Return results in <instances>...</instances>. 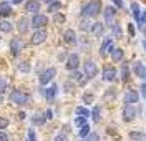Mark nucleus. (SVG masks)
<instances>
[{
	"label": "nucleus",
	"mask_w": 146,
	"mask_h": 141,
	"mask_svg": "<svg viewBox=\"0 0 146 141\" xmlns=\"http://www.w3.org/2000/svg\"><path fill=\"white\" fill-rule=\"evenodd\" d=\"M91 118H93V121L95 123L100 121V106H95V108H93V111H91Z\"/></svg>",
	"instance_id": "393cba45"
},
{
	"label": "nucleus",
	"mask_w": 146,
	"mask_h": 141,
	"mask_svg": "<svg viewBox=\"0 0 146 141\" xmlns=\"http://www.w3.org/2000/svg\"><path fill=\"white\" fill-rule=\"evenodd\" d=\"M131 13H133V17L136 19V22L139 20V15H141V9H139V3L138 2H133L131 3Z\"/></svg>",
	"instance_id": "412c9836"
},
{
	"label": "nucleus",
	"mask_w": 146,
	"mask_h": 141,
	"mask_svg": "<svg viewBox=\"0 0 146 141\" xmlns=\"http://www.w3.org/2000/svg\"><path fill=\"white\" fill-rule=\"evenodd\" d=\"M17 27H18V32H20V33H27L28 27H30V22H28L27 19H20Z\"/></svg>",
	"instance_id": "a211bd4d"
},
{
	"label": "nucleus",
	"mask_w": 146,
	"mask_h": 141,
	"mask_svg": "<svg viewBox=\"0 0 146 141\" xmlns=\"http://www.w3.org/2000/svg\"><path fill=\"white\" fill-rule=\"evenodd\" d=\"M42 2H48V3H52V0H42Z\"/></svg>",
	"instance_id": "3c124183"
},
{
	"label": "nucleus",
	"mask_w": 146,
	"mask_h": 141,
	"mask_svg": "<svg viewBox=\"0 0 146 141\" xmlns=\"http://www.w3.org/2000/svg\"><path fill=\"white\" fill-rule=\"evenodd\" d=\"M10 101L15 105H27L30 101V96L27 93H23V91H20V90H15V91H12L10 93Z\"/></svg>",
	"instance_id": "f03ea898"
},
{
	"label": "nucleus",
	"mask_w": 146,
	"mask_h": 141,
	"mask_svg": "<svg viewBox=\"0 0 146 141\" xmlns=\"http://www.w3.org/2000/svg\"><path fill=\"white\" fill-rule=\"evenodd\" d=\"M116 3V7H123V0H113Z\"/></svg>",
	"instance_id": "de8ad7c7"
},
{
	"label": "nucleus",
	"mask_w": 146,
	"mask_h": 141,
	"mask_svg": "<svg viewBox=\"0 0 146 141\" xmlns=\"http://www.w3.org/2000/svg\"><path fill=\"white\" fill-rule=\"evenodd\" d=\"M88 23H90V22H86V20H83V22H82V25H80V27H82L83 30H91V25H88Z\"/></svg>",
	"instance_id": "79ce46f5"
},
{
	"label": "nucleus",
	"mask_w": 146,
	"mask_h": 141,
	"mask_svg": "<svg viewBox=\"0 0 146 141\" xmlns=\"http://www.w3.org/2000/svg\"><path fill=\"white\" fill-rule=\"evenodd\" d=\"M76 115H80L83 118H86V116H90V111L86 110V108H83V106H78L76 108Z\"/></svg>",
	"instance_id": "c85d7f7f"
},
{
	"label": "nucleus",
	"mask_w": 146,
	"mask_h": 141,
	"mask_svg": "<svg viewBox=\"0 0 146 141\" xmlns=\"http://www.w3.org/2000/svg\"><path fill=\"white\" fill-rule=\"evenodd\" d=\"M53 141H66V136H65L63 133H60V134H56V136H55Z\"/></svg>",
	"instance_id": "37998d69"
},
{
	"label": "nucleus",
	"mask_w": 146,
	"mask_h": 141,
	"mask_svg": "<svg viewBox=\"0 0 146 141\" xmlns=\"http://www.w3.org/2000/svg\"><path fill=\"white\" fill-rule=\"evenodd\" d=\"M78 134H80V138H85V136H88V134H90V126H88V124L82 126V128H80V131H78Z\"/></svg>",
	"instance_id": "cd10ccee"
},
{
	"label": "nucleus",
	"mask_w": 146,
	"mask_h": 141,
	"mask_svg": "<svg viewBox=\"0 0 146 141\" xmlns=\"http://www.w3.org/2000/svg\"><path fill=\"white\" fill-rule=\"evenodd\" d=\"M5 9L10 10V3H9V2H0V10H2V12H5Z\"/></svg>",
	"instance_id": "a19ab883"
},
{
	"label": "nucleus",
	"mask_w": 146,
	"mask_h": 141,
	"mask_svg": "<svg viewBox=\"0 0 146 141\" xmlns=\"http://www.w3.org/2000/svg\"><path fill=\"white\" fill-rule=\"evenodd\" d=\"M48 37V33H46V30L43 28H40V30H35L33 32V35H32V43L33 45H40V43H43Z\"/></svg>",
	"instance_id": "39448f33"
},
{
	"label": "nucleus",
	"mask_w": 146,
	"mask_h": 141,
	"mask_svg": "<svg viewBox=\"0 0 146 141\" xmlns=\"http://www.w3.org/2000/svg\"><path fill=\"white\" fill-rule=\"evenodd\" d=\"M18 70L23 71V73H28V71H30V65H28L27 62H22V63L18 65Z\"/></svg>",
	"instance_id": "7c9ffc66"
},
{
	"label": "nucleus",
	"mask_w": 146,
	"mask_h": 141,
	"mask_svg": "<svg viewBox=\"0 0 146 141\" xmlns=\"http://www.w3.org/2000/svg\"><path fill=\"white\" fill-rule=\"evenodd\" d=\"M56 90H58V88H56V85H52L50 88H46L45 91H43L45 96H46V100H53L55 95H56Z\"/></svg>",
	"instance_id": "aec40b11"
},
{
	"label": "nucleus",
	"mask_w": 146,
	"mask_h": 141,
	"mask_svg": "<svg viewBox=\"0 0 146 141\" xmlns=\"http://www.w3.org/2000/svg\"><path fill=\"white\" fill-rule=\"evenodd\" d=\"M133 71H135V75L138 78H141V80H145L146 78V66L141 63V62H135V65H133Z\"/></svg>",
	"instance_id": "9d476101"
},
{
	"label": "nucleus",
	"mask_w": 146,
	"mask_h": 141,
	"mask_svg": "<svg viewBox=\"0 0 146 141\" xmlns=\"http://www.w3.org/2000/svg\"><path fill=\"white\" fill-rule=\"evenodd\" d=\"M123 118H125V121H133V120L136 118V108L126 105L125 110H123Z\"/></svg>",
	"instance_id": "1a4fd4ad"
},
{
	"label": "nucleus",
	"mask_w": 146,
	"mask_h": 141,
	"mask_svg": "<svg viewBox=\"0 0 146 141\" xmlns=\"http://www.w3.org/2000/svg\"><path fill=\"white\" fill-rule=\"evenodd\" d=\"M128 76H129V71H128V65H126V63H123V65H121V80H126Z\"/></svg>",
	"instance_id": "c756f323"
},
{
	"label": "nucleus",
	"mask_w": 146,
	"mask_h": 141,
	"mask_svg": "<svg viewBox=\"0 0 146 141\" xmlns=\"http://www.w3.org/2000/svg\"><path fill=\"white\" fill-rule=\"evenodd\" d=\"M27 141H36V134H35V130H28L27 133Z\"/></svg>",
	"instance_id": "473e14b6"
},
{
	"label": "nucleus",
	"mask_w": 146,
	"mask_h": 141,
	"mask_svg": "<svg viewBox=\"0 0 146 141\" xmlns=\"http://www.w3.org/2000/svg\"><path fill=\"white\" fill-rule=\"evenodd\" d=\"M141 95H143V96L146 98V83L141 85Z\"/></svg>",
	"instance_id": "49530a36"
},
{
	"label": "nucleus",
	"mask_w": 146,
	"mask_h": 141,
	"mask_svg": "<svg viewBox=\"0 0 146 141\" xmlns=\"http://www.w3.org/2000/svg\"><path fill=\"white\" fill-rule=\"evenodd\" d=\"M115 76H116V70H115L113 66H106V68L103 70V80H106V81H113Z\"/></svg>",
	"instance_id": "4468645a"
},
{
	"label": "nucleus",
	"mask_w": 146,
	"mask_h": 141,
	"mask_svg": "<svg viewBox=\"0 0 146 141\" xmlns=\"http://www.w3.org/2000/svg\"><path fill=\"white\" fill-rule=\"evenodd\" d=\"M45 118H46V120L53 118V111H52V110H46V111H45Z\"/></svg>",
	"instance_id": "a18cd8bd"
},
{
	"label": "nucleus",
	"mask_w": 146,
	"mask_h": 141,
	"mask_svg": "<svg viewBox=\"0 0 146 141\" xmlns=\"http://www.w3.org/2000/svg\"><path fill=\"white\" fill-rule=\"evenodd\" d=\"M85 120H86V118H83V116H76V118H75V124L82 128V126H85V124H86V123H85Z\"/></svg>",
	"instance_id": "72a5a7b5"
},
{
	"label": "nucleus",
	"mask_w": 146,
	"mask_h": 141,
	"mask_svg": "<svg viewBox=\"0 0 146 141\" xmlns=\"http://www.w3.org/2000/svg\"><path fill=\"white\" fill-rule=\"evenodd\" d=\"M20 2H23V0H13V3H20Z\"/></svg>",
	"instance_id": "09e8293b"
},
{
	"label": "nucleus",
	"mask_w": 146,
	"mask_h": 141,
	"mask_svg": "<svg viewBox=\"0 0 146 141\" xmlns=\"http://www.w3.org/2000/svg\"><path fill=\"white\" fill-rule=\"evenodd\" d=\"M0 141H9V136L5 131H0Z\"/></svg>",
	"instance_id": "c03bdc74"
},
{
	"label": "nucleus",
	"mask_w": 146,
	"mask_h": 141,
	"mask_svg": "<svg viewBox=\"0 0 146 141\" xmlns=\"http://www.w3.org/2000/svg\"><path fill=\"white\" fill-rule=\"evenodd\" d=\"M115 12H116V10L113 9V7H106V9L103 10V17H105V22H106V23H111V22H113Z\"/></svg>",
	"instance_id": "f3484780"
},
{
	"label": "nucleus",
	"mask_w": 146,
	"mask_h": 141,
	"mask_svg": "<svg viewBox=\"0 0 146 141\" xmlns=\"http://www.w3.org/2000/svg\"><path fill=\"white\" fill-rule=\"evenodd\" d=\"M72 78H73V80H76V81H82V73L75 70V71H73V75H72Z\"/></svg>",
	"instance_id": "ea45409f"
},
{
	"label": "nucleus",
	"mask_w": 146,
	"mask_h": 141,
	"mask_svg": "<svg viewBox=\"0 0 146 141\" xmlns=\"http://www.w3.org/2000/svg\"><path fill=\"white\" fill-rule=\"evenodd\" d=\"M5 91H7V78L0 76V95H3Z\"/></svg>",
	"instance_id": "a878e982"
},
{
	"label": "nucleus",
	"mask_w": 146,
	"mask_h": 141,
	"mask_svg": "<svg viewBox=\"0 0 146 141\" xmlns=\"http://www.w3.org/2000/svg\"><path fill=\"white\" fill-rule=\"evenodd\" d=\"M0 103H2V95H0Z\"/></svg>",
	"instance_id": "603ef678"
},
{
	"label": "nucleus",
	"mask_w": 146,
	"mask_h": 141,
	"mask_svg": "<svg viewBox=\"0 0 146 141\" xmlns=\"http://www.w3.org/2000/svg\"><path fill=\"white\" fill-rule=\"evenodd\" d=\"M143 47H145V50H146V40H145V42H143Z\"/></svg>",
	"instance_id": "8fccbe9b"
},
{
	"label": "nucleus",
	"mask_w": 146,
	"mask_h": 141,
	"mask_svg": "<svg viewBox=\"0 0 146 141\" xmlns=\"http://www.w3.org/2000/svg\"><path fill=\"white\" fill-rule=\"evenodd\" d=\"M138 100H139V93H138L136 90H128L126 93H125V103L129 105V106L138 103Z\"/></svg>",
	"instance_id": "0eeeda50"
},
{
	"label": "nucleus",
	"mask_w": 146,
	"mask_h": 141,
	"mask_svg": "<svg viewBox=\"0 0 146 141\" xmlns=\"http://www.w3.org/2000/svg\"><path fill=\"white\" fill-rule=\"evenodd\" d=\"M85 141H100V136H98L96 133H90V134H88V138H86Z\"/></svg>",
	"instance_id": "e433bc0d"
},
{
	"label": "nucleus",
	"mask_w": 146,
	"mask_h": 141,
	"mask_svg": "<svg viewBox=\"0 0 146 141\" xmlns=\"http://www.w3.org/2000/svg\"><path fill=\"white\" fill-rule=\"evenodd\" d=\"M55 75H56V70H55V68H46L45 71L40 75L38 81H40V85H48L52 80H53Z\"/></svg>",
	"instance_id": "20e7f679"
},
{
	"label": "nucleus",
	"mask_w": 146,
	"mask_h": 141,
	"mask_svg": "<svg viewBox=\"0 0 146 141\" xmlns=\"http://www.w3.org/2000/svg\"><path fill=\"white\" fill-rule=\"evenodd\" d=\"M53 22L55 23H63L65 22V15L63 13H55L53 15Z\"/></svg>",
	"instance_id": "2f4dec72"
},
{
	"label": "nucleus",
	"mask_w": 146,
	"mask_h": 141,
	"mask_svg": "<svg viewBox=\"0 0 146 141\" xmlns=\"http://www.w3.org/2000/svg\"><path fill=\"white\" fill-rule=\"evenodd\" d=\"M129 138L135 141H146V134L145 133H138V131H133L129 133Z\"/></svg>",
	"instance_id": "5701e85b"
},
{
	"label": "nucleus",
	"mask_w": 146,
	"mask_h": 141,
	"mask_svg": "<svg viewBox=\"0 0 146 141\" xmlns=\"http://www.w3.org/2000/svg\"><path fill=\"white\" fill-rule=\"evenodd\" d=\"M145 23H146V10H143V12H141V15H139V20H138V25H139V27H143Z\"/></svg>",
	"instance_id": "f704fd0d"
},
{
	"label": "nucleus",
	"mask_w": 146,
	"mask_h": 141,
	"mask_svg": "<svg viewBox=\"0 0 146 141\" xmlns=\"http://www.w3.org/2000/svg\"><path fill=\"white\" fill-rule=\"evenodd\" d=\"M103 30H105V28H103V23H101V22H95V23L91 25L90 32L95 37H101V35H103Z\"/></svg>",
	"instance_id": "dca6fc26"
},
{
	"label": "nucleus",
	"mask_w": 146,
	"mask_h": 141,
	"mask_svg": "<svg viewBox=\"0 0 146 141\" xmlns=\"http://www.w3.org/2000/svg\"><path fill=\"white\" fill-rule=\"evenodd\" d=\"M83 101H85V103H91V101H93V95L91 93H85L83 95Z\"/></svg>",
	"instance_id": "58836bf2"
},
{
	"label": "nucleus",
	"mask_w": 146,
	"mask_h": 141,
	"mask_svg": "<svg viewBox=\"0 0 146 141\" xmlns=\"http://www.w3.org/2000/svg\"><path fill=\"white\" fill-rule=\"evenodd\" d=\"M25 10L36 15V13L40 12V2H38V0H28L27 3H25Z\"/></svg>",
	"instance_id": "ddd939ff"
},
{
	"label": "nucleus",
	"mask_w": 146,
	"mask_h": 141,
	"mask_svg": "<svg viewBox=\"0 0 146 141\" xmlns=\"http://www.w3.org/2000/svg\"><path fill=\"white\" fill-rule=\"evenodd\" d=\"M45 120H46V118L42 115V113H35V115L32 116V123H33V124H36V126L43 124V123H45Z\"/></svg>",
	"instance_id": "6ab92c4d"
},
{
	"label": "nucleus",
	"mask_w": 146,
	"mask_h": 141,
	"mask_svg": "<svg viewBox=\"0 0 146 141\" xmlns=\"http://www.w3.org/2000/svg\"><path fill=\"white\" fill-rule=\"evenodd\" d=\"M123 55H125V52H123L121 48H115V50L111 52V58H113L115 62H121V60H123Z\"/></svg>",
	"instance_id": "4be33fe9"
},
{
	"label": "nucleus",
	"mask_w": 146,
	"mask_h": 141,
	"mask_svg": "<svg viewBox=\"0 0 146 141\" xmlns=\"http://www.w3.org/2000/svg\"><path fill=\"white\" fill-rule=\"evenodd\" d=\"M7 126H9V120H5V118H2V116H0V131H2V130H5Z\"/></svg>",
	"instance_id": "4c0bfd02"
},
{
	"label": "nucleus",
	"mask_w": 146,
	"mask_h": 141,
	"mask_svg": "<svg viewBox=\"0 0 146 141\" xmlns=\"http://www.w3.org/2000/svg\"><path fill=\"white\" fill-rule=\"evenodd\" d=\"M100 12H101L100 0H90V2H86V3L82 7V15L83 17H86V19H93V17H96Z\"/></svg>",
	"instance_id": "f257e3e1"
},
{
	"label": "nucleus",
	"mask_w": 146,
	"mask_h": 141,
	"mask_svg": "<svg viewBox=\"0 0 146 141\" xmlns=\"http://www.w3.org/2000/svg\"><path fill=\"white\" fill-rule=\"evenodd\" d=\"M62 7V3L60 2H52L50 5H48V12H52V13H56V10Z\"/></svg>",
	"instance_id": "bb28decb"
},
{
	"label": "nucleus",
	"mask_w": 146,
	"mask_h": 141,
	"mask_svg": "<svg viewBox=\"0 0 146 141\" xmlns=\"http://www.w3.org/2000/svg\"><path fill=\"white\" fill-rule=\"evenodd\" d=\"M83 70H85V75L88 76V78H95L96 73H98V68H96V63L95 62H85V65H83Z\"/></svg>",
	"instance_id": "423d86ee"
},
{
	"label": "nucleus",
	"mask_w": 146,
	"mask_h": 141,
	"mask_svg": "<svg viewBox=\"0 0 146 141\" xmlns=\"http://www.w3.org/2000/svg\"><path fill=\"white\" fill-rule=\"evenodd\" d=\"M63 40L66 42V43H70V45H73V43H76V35H75V32L73 30H65L63 33Z\"/></svg>",
	"instance_id": "2eb2a0df"
},
{
	"label": "nucleus",
	"mask_w": 146,
	"mask_h": 141,
	"mask_svg": "<svg viewBox=\"0 0 146 141\" xmlns=\"http://www.w3.org/2000/svg\"><path fill=\"white\" fill-rule=\"evenodd\" d=\"M113 35L115 37H121V28L118 23H113Z\"/></svg>",
	"instance_id": "c9c22d12"
},
{
	"label": "nucleus",
	"mask_w": 146,
	"mask_h": 141,
	"mask_svg": "<svg viewBox=\"0 0 146 141\" xmlns=\"http://www.w3.org/2000/svg\"><path fill=\"white\" fill-rule=\"evenodd\" d=\"M10 48H12V52L13 53H18L22 48H23V40L20 37H13L10 40Z\"/></svg>",
	"instance_id": "f8f14e48"
},
{
	"label": "nucleus",
	"mask_w": 146,
	"mask_h": 141,
	"mask_svg": "<svg viewBox=\"0 0 146 141\" xmlns=\"http://www.w3.org/2000/svg\"><path fill=\"white\" fill-rule=\"evenodd\" d=\"M113 50H115L113 40H111V38H105V40H103V45H101L100 53H101V55H106V53H111Z\"/></svg>",
	"instance_id": "9b49d317"
},
{
	"label": "nucleus",
	"mask_w": 146,
	"mask_h": 141,
	"mask_svg": "<svg viewBox=\"0 0 146 141\" xmlns=\"http://www.w3.org/2000/svg\"><path fill=\"white\" fill-rule=\"evenodd\" d=\"M48 23V19H46V15H42V13H36L33 15V19L30 22V25L35 28V30H40V28H43Z\"/></svg>",
	"instance_id": "7ed1b4c3"
},
{
	"label": "nucleus",
	"mask_w": 146,
	"mask_h": 141,
	"mask_svg": "<svg viewBox=\"0 0 146 141\" xmlns=\"http://www.w3.org/2000/svg\"><path fill=\"white\" fill-rule=\"evenodd\" d=\"M78 65H80V56L76 55V53H72V55H68V58H66V68L75 71V70L78 68Z\"/></svg>",
	"instance_id": "6e6552de"
},
{
	"label": "nucleus",
	"mask_w": 146,
	"mask_h": 141,
	"mask_svg": "<svg viewBox=\"0 0 146 141\" xmlns=\"http://www.w3.org/2000/svg\"><path fill=\"white\" fill-rule=\"evenodd\" d=\"M145 33H146V30H145Z\"/></svg>",
	"instance_id": "864d4df0"
},
{
	"label": "nucleus",
	"mask_w": 146,
	"mask_h": 141,
	"mask_svg": "<svg viewBox=\"0 0 146 141\" xmlns=\"http://www.w3.org/2000/svg\"><path fill=\"white\" fill-rule=\"evenodd\" d=\"M12 28H13V25L9 20H2L0 22V32H12Z\"/></svg>",
	"instance_id": "b1692460"
}]
</instances>
